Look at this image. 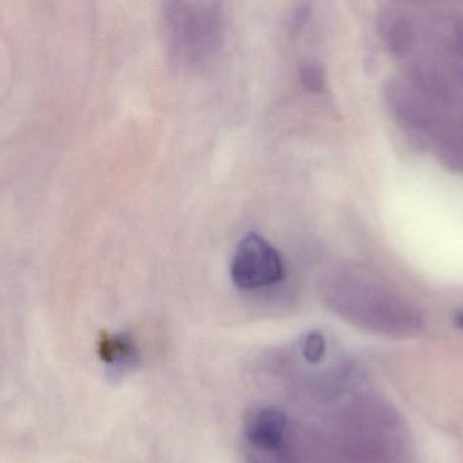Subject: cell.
Here are the masks:
<instances>
[{
  "instance_id": "6da1fadb",
  "label": "cell",
  "mask_w": 463,
  "mask_h": 463,
  "mask_svg": "<svg viewBox=\"0 0 463 463\" xmlns=\"http://www.w3.org/2000/svg\"><path fill=\"white\" fill-rule=\"evenodd\" d=\"M170 58L183 67L207 63L223 45L224 14L215 2H170L164 9Z\"/></svg>"
},
{
  "instance_id": "7a4b0ae2",
  "label": "cell",
  "mask_w": 463,
  "mask_h": 463,
  "mask_svg": "<svg viewBox=\"0 0 463 463\" xmlns=\"http://www.w3.org/2000/svg\"><path fill=\"white\" fill-rule=\"evenodd\" d=\"M230 275L238 288L253 291L280 283L286 265L275 246L257 232H248L235 249Z\"/></svg>"
},
{
  "instance_id": "3957f363",
  "label": "cell",
  "mask_w": 463,
  "mask_h": 463,
  "mask_svg": "<svg viewBox=\"0 0 463 463\" xmlns=\"http://www.w3.org/2000/svg\"><path fill=\"white\" fill-rule=\"evenodd\" d=\"M287 417L275 406L254 408L243 420V435L254 463L267 462L270 454L280 451L284 443Z\"/></svg>"
},
{
  "instance_id": "277c9868",
  "label": "cell",
  "mask_w": 463,
  "mask_h": 463,
  "mask_svg": "<svg viewBox=\"0 0 463 463\" xmlns=\"http://www.w3.org/2000/svg\"><path fill=\"white\" fill-rule=\"evenodd\" d=\"M97 352L109 375L116 378L132 373L139 365L137 343L127 333L102 332L97 341Z\"/></svg>"
},
{
  "instance_id": "5b68a950",
  "label": "cell",
  "mask_w": 463,
  "mask_h": 463,
  "mask_svg": "<svg viewBox=\"0 0 463 463\" xmlns=\"http://www.w3.org/2000/svg\"><path fill=\"white\" fill-rule=\"evenodd\" d=\"M303 356L308 363L321 362L324 359L325 352H326V343H325L324 335L318 332L308 333L306 335L305 343H303Z\"/></svg>"
},
{
  "instance_id": "8992f818",
  "label": "cell",
  "mask_w": 463,
  "mask_h": 463,
  "mask_svg": "<svg viewBox=\"0 0 463 463\" xmlns=\"http://www.w3.org/2000/svg\"><path fill=\"white\" fill-rule=\"evenodd\" d=\"M303 85L307 86L311 90H321L322 89V74L318 67L314 64H306L300 71Z\"/></svg>"
},
{
  "instance_id": "52a82bcc",
  "label": "cell",
  "mask_w": 463,
  "mask_h": 463,
  "mask_svg": "<svg viewBox=\"0 0 463 463\" xmlns=\"http://www.w3.org/2000/svg\"><path fill=\"white\" fill-rule=\"evenodd\" d=\"M457 324L458 326L462 327L463 329V313L457 317Z\"/></svg>"
}]
</instances>
